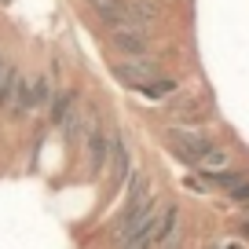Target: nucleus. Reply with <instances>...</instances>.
<instances>
[{"label": "nucleus", "instance_id": "1", "mask_svg": "<svg viewBox=\"0 0 249 249\" xmlns=\"http://www.w3.org/2000/svg\"><path fill=\"white\" fill-rule=\"evenodd\" d=\"M161 143L169 147V154L176 158L179 165H187V169H198V165H202V158L209 154V150L216 147L220 140L209 132V128H187V124H165Z\"/></svg>", "mask_w": 249, "mask_h": 249}, {"label": "nucleus", "instance_id": "2", "mask_svg": "<svg viewBox=\"0 0 249 249\" xmlns=\"http://www.w3.org/2000/svg\"><path fill=\"white\" fill-rule=\"evenodd\" d=\"M161 107H165V117H169V124L205 128V124L213 121V99H205V95H191V92H183V88H179L176 95H169Z\"/></svg>", "mask_w": 249, "mask_h": 249}, {"label": "nucleus", "instance_id": "3", "mask_svg": "<svg viewBox=\"0 0 249 249\" xmlns=\"http://www.w3.org/2000/svg\"><path fill=\"white\" fill-rule=\"evenodd\" d=\"M103 44L110 48V55H114V59L158 55V48H154V30H140V26H117V30H103Z\"/></svg>", "mask_w": 249, "mask_h": 249}, {"label": "nucleus", "instance_id": "4", "mask_svg": "<svg viewBox=\"0 0 249 249\" xmlns=\"http://www.w3.org/2000/svg\"><path fill=\"white\" fill-rule=\"evenodd\" d=\"M110 73H114L117 85L136 92L140 85H147V81L161 77V73H169V70H165V62L158 59V55H140V59H114L110 62Z\"/></svg>", "mask_w": 249, "mask_h": 249}, {"label": "nucleus", "instance_id": "5", "mask_svg": "<svg viewBox=\"0 0 249 249\" xmlns=\"http://www.w3.org/2000/svg\"><path fill=\"white\" fill-rule=\"evenodd\" d=\"M132 150H128V140H124L121 128H114V154H110V165H107V202H114L117 195L124 191L128 176H132Z\"/></svg>", "mask_w": 249, "mask_h": 249}, {"label": "nucleus", "instance_id": "6", "mask_svg": "<svg viewBox=\"0 0 249 249\" xmlns=\"http://www.w3.org/2000/svg\"><path fill=\"white\" fill-rule=\"evenodd\" d=\"M183 209L176 202H161V220H158V242L154 249H183Z\"/></svg>", "mask_w": 249, "mask_h": 249}, {"label": "nucleus", "instance_id": "7", "mask_svg": "<svg viewBox=\"0 0 249 249\" xmlns=\"http://www.w3.org/2000/svg\"><path fill=\"white\" fill-rule=\"evenodd\" d=\"M81 103V88H73V85H59L55 88V95H52V103H48V110H44V128H59V121L66 117V110L70 107H77Z\"/></svg>", "mask_w": 249, "mask_h": 249}, {"label": "nucleus", "instance_id": "8", "mask_svg": "<svg viewBox=\"0 0 249 249\" xmlns=\"http://www.w3.org/2000/svg\"><path fill=\"white\" fill-rule=\"evenodd\" d=\"M179 77H172V73H161V77H154V81H147V85H140L136 88V95L140 99H147V103H165L169 95H176L179 92Z\"/></svg>", "mask_w": 249, "mask_h": 249}, {"label": "nucleus", "instance_id": "9", "mask_svg": "<svg viewBox=\"0 0 249 249\" xmlns=\"http://www.w3.org/2000/svg\"><path fill=\"white\" fill-rule=\"evenodd\" d=\"M227 165H231V150H227L224 143H216V147L202 158V165H198V169H227Z\"/></svg>", "mask_w": 249, "mask_h": 249}, {"label": "nucleus", "instance_id": "10", "mask_svg": "<svg viewBox=\"0 0 249 249\" xmlns=\"http://www.w3.org/2000/svg\"><path fill=\"white\" fill-rule=\"evenodd\" d=\"M224 198H227V202H231L238 213H242V209H249V176L242 179V183H234L231 191H224Z\"/></svg>", "mask_w": 249, "mask_h": 249}, {"label": "nucleus", "instance_id": "11", "mask_svg": "<svg viewBox=\"0 0 249 249\" xmlns=\"http://www.w3.org/2000/svg\"><path fill=\"white\" fill-rule=\"evenodd\" d=\"M234 234H238L242 242H249V216H242V213L234 216Z\"/></svg>", "mask_w": 249, "mask_h": 249}]
</instances>
